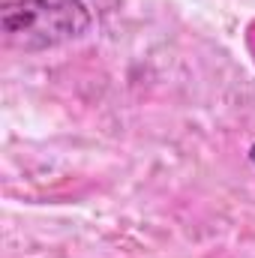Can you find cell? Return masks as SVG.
I'll return each instance as SVG.
<instances>
[{
    "instance_id": "1",
    "label": "cell",
    "mask_w": 255,
    "mask_h": 258,
    "mask_svg": "<svg viewBox=\"0 0 255 258\" xmlns=\"http://www.w3.org/2000/svg\"><path fill=\"white\" fill-rule=\"evenodd\" d=\"M87 30L90 12L81 0H9L3 6L6 42L24 51L63 45Z\"/></svg>"
},
{
    "instance_id": "2",
    "label": "cell",
    "mask_w": 255,
    "mask_h": 258,
    "mask_svg": "<svg viewBox=\"0 0 255 258\" xmlns=\"http://www.w3.org/2000/svg\"><path fill=\"white\" fill-rule=\"evenodd\" d=\"M249 159H252V162H255V147H252V150H249Z\"/></svg>"
}]
</instances>
